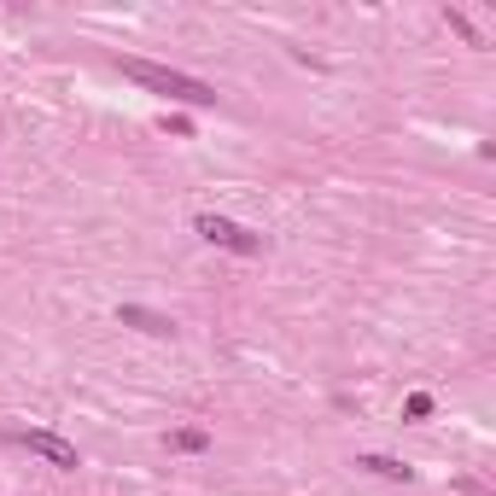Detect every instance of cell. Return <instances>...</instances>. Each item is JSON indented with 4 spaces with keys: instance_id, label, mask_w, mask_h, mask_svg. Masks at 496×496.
<instances>
[{
    "instance_id": "cell-1",
    "label": "cell",
    "mask_w": 496,
    "mask_h": 496,
    "mask_svg": "<svg viewBox=\"0 0 496 496\" xmlns=\"http://www.w3.org/2000/svg\"><path fill=\"white\" fill-rule=\"evenodd\" d=\"M117 65H123L128 82L152 88V94H164V99H182V105H216V88L198 82V76H182V71H170V65H152V58H117Z\"/></svg>"
},
{
    "instance_id": "cell-2",
    "label": "cell",
    "mask_w": 496,
    "mask_h": 496,
    "mask_svg": "<svg viewBox=\"0 0 496 496\" xmlns=\"http://www.w3.org/2000/svg\"><path fill=\"white\" fill-rule=\"evenodd\" d=\"M193 234H198L205 245L234 252V257H257V252H263V234H252V228H240V222H228V216H216V211L193 216Z\"/></svg>"
},
{
    "instance_id": "cell-3",
    "label": "cell",
    "mask_w": 496,
    "mask_h": 496,
    "mask_svg": "<svg viewBox=\"0 0 496 496\" xmlns=\"http://www.w3.org/2000/svg\"><path fill=\"white\" fill-rule=\"evenodd\" d=\"M18 438H24V450H29V455H42V461H53V468H65V473L82 468L76 444H71V438H58V432H47V426H29V432H18Z\"/></svg>"
},
{
    "instance_id": "cell-4",
    "label": "cell",
    "mask_w": 496,
    "mask_h": 496,
    "mask_svg": "<svg viewBox=\"0 0 496 496\" xmlns=\"http://www.w3.org/2000/svg\"><path fill=\"white\" fill-rule=\"evenodd\" d=\"M117 322L135 327V333H146V339H175V322L158 310H141V304H117Z\"/></svg>"
},
{
    "instance_id": "cell-5",
    "label": "cell",
    "mask_w": 496,
    "mask_h": 496,
    "mask_svg": "<svg viewBox=\"0 0 496 496\" xmlns=\"http://www.w3.org/2000/svg\"><path fill=\"white\" fill-rule=\"evenodd\" d=\"M356 468L380 473V479H403V484L415 479V468H409V461H397V455H356Z\"/></svg>"
},
{
    "instance_id": "cell-6",
    "label": "cell",
    "mask_w": 496,
    "mask_h": 496,
    "mask_svg": "<svg viewBox=\"0 0 496 496\" xmlns=\"http://www.w3.org/2000/svg\"><path fill=\"white\" fill-rule=\"evenodd\" d=\"M170 450H175V455H205V450H211V432H205V426H175V432H170Z\"/></svg>"
},
{
    "instance_id": "cell-7",
    "label": "cell",
    "mask_w": 496,
    "mask_h": 496,
    "mask_svg": "<svg viewBox=\"0 0 496 496\" xmlns=\"http://www.w3.org/2000/svg\"><path fill=\"white\" fill-rule=\"evenodd\" d=\"M450 29H461V35H468V47H484V35L473 29V18H468V12H455V6H450Z\"/></svg>"
},
{
    "instance_id": "cell-8",
    "label": "cell",
    "mask_w": 496,
    "mask_h": 496,
    "mask_svg": "<svg viewBox=\"0 0 496 496\" xmlns=\"http://www.w3.org/2000/svg\"><path fill=\"white\" fill-rule=\"evenodd\" d=\"M403 415H409V421H426V415H432V397H426V391H415L409 403H403Z\"/></svg>"
}]
</instances>
